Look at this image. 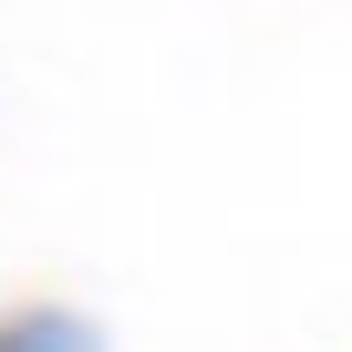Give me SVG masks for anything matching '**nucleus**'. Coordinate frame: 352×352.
Here are the masks:
<instances>
[{
    "label": "nucleus",
    "instance_id": "f257e3e1",
    "mask_svg": "<svg viewBox=\"0 0 352 352\" xmlns=\"http://www.w3.org/2000/svg\"><path fill=\"white\" fill-rule=\"evenodd\" d=\"M0 352H94V331H83V321H63V311H32V321L0 331Z\"/></svg>",
    "mask_w": 352,
    "mask_h": 352
}]
</instances>
